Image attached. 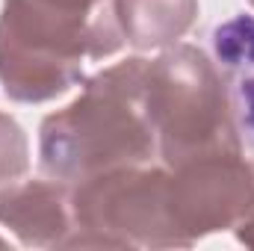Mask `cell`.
<instances>
[{"mask_svg":"<svg viewBox=\"0 0 254 251\" xmlns=\"http://www.w3.org/2000/svg\"><path fill=\"white\" fill-rule=\"evenodd\" d=\"M219 65L231 77V101L243 139L254 148V15H237L213 36Z\"/></svg>","mask_w":254,"mask_h":251,"instance_id":"1","label":"cell"}]
</instances>
